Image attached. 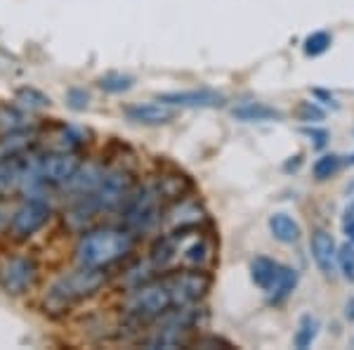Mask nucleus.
I'll return each mask as SVG.
<instances>
[{
  "label": "nucleus",
  "instance_id": "f257e3e1",
  "mask_svg": "<svg viewBox=\"0 0 354 350\" xmlns=\"http://www.w3.org/2000/svg\"><path fill=\"white\" fill-rule=\"evenodd\" d=\"M215 263V242L201 225L165 232L151 246L149 265L156 272L170 270H210Z\"/></svg>",
  "mask_w": 354,
  "mask_h": 350
},
{
  "label": "nucleus",
  "instance_id": "f03ea898",
  "mask_svg": "<svg viewBox=\"0 0 354 350\" xmlns=\"http://www.w3.org/2000/svg\"><path fill=\"white\" fill-rule=\"evenodd\" d=\"M135 232L128 227H97L85 232L76 244V261L88 268H109L135 249Z\"/></svg>",
  "mask_w": 354,
  "mask_h": 350
},
{
  "label": "nucleus",
  "instance_id": "7ed1b4c3",
  "mask_svg": "<svg viewBox=\"0 0 354 350\" xmlns=\"http://www.w3.org/2000/svg\"><path fill=\"white\" fill-rule=\"evenodd\" d=\"M175 308H180V303H177V294L165 272H161V277L137 284L123 303L125 315L142 324L156 322L158 317L168 315Z\"/></svg>",
  "mask_w": 354,
  "mask_h": 350
},
{
  "label": "nucleus",
  "instance_id": "20e7f679",
  "mask_svg": "<svg viewBox=\"0 0 354 350\" xmlns=\"http://www.w3.org/2000/svg\"><path fill=\"white\" fill-rule=\"evenodd\" d=\"M205 322V313L201 308L185 306V308H175L168 315L156 320V326L151 329V334L145 338L147 348H180V346H189L192 336L201 329V324Z\"/></svg>",
  "mask_w": 354,
  "mask_h": 350
},
{
  "label": "nucleus",
  "instance_id": "39448f33",
  "mask_svg": "<svg viewBox=\"0 0 354 350\" xmlns=\"http://www.w3.org/2000/svg\"><path fill=\"white\" fill-rule=\"evenodd\" d=\"M163 202L165 194L158 182H149L133 189L128 202L123 204V225L135 234H149L163 218Z\"/></svg>",
  "mask_w": 354,
  "mask_h": 350
},
{
  "label": "nucleus",
  "instance_id": "423d86ee",
  "mask_svg": "<svg viewBox=\"0 0 354 350\" xmlns=\"http://www.w3.org/2000/svg\"><path fill=\"white\" fill-rule=\"evenodd\" d=\"M106 282V272L104 268H88L81 265L73 272H66L64 277H59L50 289L48 296V308L53 310H64L73 303L83 301V298L97 294V291L104 286Z\"/></svg>",
  "mask_w": 354,
  "mask_h": 350
},
{
  "label": "nucleus",
  "instance_id": "0eeeda50",
  "mask_svg": "<svg viewBox=\"0 0 354 350\" xmlns=\"http://www.w3.org/2000/svg\"><path fill=\"white\" fill-rule=\"evenodd\" d=\"M78 168H81V159L71 149H57V152H50L45 157H33L28 189L66 185Z\"/></svg>",
  "mask_w": 354,
  "mask_h": 350
},
{
  "label": "nucleus",
  "instance_id": "6e6552de",
  "mask_svg": "<svg viewBox=\"0 0 354 350\" xmlns=\"http://www.w3.org/2000/svg\"><path fill=\"white\" fill-rule=\"evenodd\" d=\"M50 216H53V209L48 202H43L41 197L28 199L15 211L12 220H10V234L15 239H28L50 220Z\"/></svg>",
  "mask_w": 354,
  "mask_h": 350
},
{
  "label": "nucleus",
  "instance_id": "1a4fd4ad",
  "mask_svg": "<svg viewBox=\"0 0 354 350\" xmlns=\"http://www.w3.org/2000/svg\"><path fill=\"white\" fill-rule=\"evenodd\" d=\"M36 279H38V268L31 258L17 256L0 265V286L10 296L26 294L36 284Z\"/></svg>",
  "mask_w": 354,
  "mask_h": 350
},
{
  "label": "nucleus",
  "instance_id": "9d476101",
  "mask_svg": "<svg viewBox=\"0 0 354 350\" xmlns=\"http://www.w3.org/2000/svg\"><path fill=\"white\" fill-rule=\"evenodd\" d=\"M205 222V211L196 199L189 197H180L175 199L170 206H165L161 225L168 229H182V227H196Z\"/></svg>",
  "mask_w": 354,
  "mask_h": 350
},
{
  "label": "nucleus",
  "instance_id": "9b49d317",
  "mask_svg": "<svg viewBox=\"0 0 354 350\" xmlns=\"http://www.w3.org/2000/svg\"><path fill=\"white\" fill-rule=\"evenodd\" d=\"M31 161L33 157H8L0 159V194L15 192V189H28L31 185Z\"/></svg>",
  "mask_w": 354,
  "mask_h": 350
},
{
  "label": "nucleus",
  "instance_id": "f8f14e48",
  "mask_svg": "<svg viewBox=\"0 0 354 350\" xmlns=\"http://www.w3.org/2000/svg\"><path fill=\"white\" fill-rule=\"evenodd\" d=\"M310 249H312V258L317 263V268L322 270L326 277L333 274L335 265H338V246H335V239L328 229H314L312 239H310Z\"/></svg>",
  "mask_w": 354,
  "mask_h": 350
},
{
  "label": "nucleus",
  "instance_id": "ddd939ff",
  "mask_svg": "<svg viewBox=\"0 0 354 350\" xmlns=\"http://www.w3.org/2000/svg\"><path fill=\"white\" fill-rule=\"evenodd\" d=\"M170 107H192V109H215L225 105V97L215 90H185V93H165L158 97Z\"/></svg>",
  "mask_w": 354,
  "mask_h": 350
},
{
  "label": "nucleus",
  "instance_id": "4468645a",
  "mask_svg": "<svg viewBox=\"0 0 354 350\" xmlns=\"http://www.w3.org/2000/svg\"><path fill=\"white\" fill-rule=\"evenodd\" d=\"M173 107L165 102H145V105H133L125 109V116L142 125H163L173 119Z\"/></svg>",
  "mask_w": 354,
  "mask_h": 350
},
{
  "label": "nucleus",
  "instance_id": "2eb2a0df",
  "mask_svg": "<svg viewBox=\"0 0 354 350\" xmlns=\"http://www.w3.org/2000/svg\"><path fill=\"white\" fill-rule=\"evenodd\" d=\"M283 270H286V265L277 263L274 258L258 256L253 263H250V277H253V282L258 284L262 291H267V294H270L274 286L281 282Z\"/></svg>",
  "mask_w": 354,
  "mask_h": 350
},
{
  "label": "nucleus",
  "instance_id": "dca6fc26",
  "mask_svg": "<svg viewBox=\"0 0 354 350\" xmlns=\"http://www.w3.org/2000/svg\"><path fill=\"white\" fill-rule=\"evenodd\" d=\"M270 232L281 244H295L300 239V225L288 213H274L270 218Z\"/></svg>",
  "mask_w": 354,
  "mask_h": 350
},
{
  "label": "nucleus",
  "instance_id": "f3484780",
  "mask_svg": "<svg viewBox=\"0 0 354 350\" xmlns=\"http://www.w3.org/2000/svg\"><path fill=\"white\" fill-rule=\"evenodd\" d=\"M234 116L239 121H277V119H281V112L274 107L260 105V102H245V105L234 109Z\"/></svg>",
  "mask_w": 354,
  "mask_h": 350
},
{
  "label": "nucleus",
  "instance_id": "a211bd4d",
  "mask_svg": "<svg viewBox=\"0 0 354 350\" xmlns=\"http://www.w3.org/2000/svg\"><path fill=\"white\" fill-rule=\"evenodd\" d=\"M295 286H298V272H295L293 268H286V270H283L281 282H279L270 291V303H272V306H281V303L286 301L290 294H293Z\"/></svg>",
  "mask_w": 354,
  "mask_h": 350
},
{
  "label": "nucleus",
  "instance_id": "6ab92c4d",
  "mask_svg": "<svg viewBox=\"0 0 354 350\" xmlns=\"http://www.w3.org/2000/svg\"><path fill=\"white\" fill-rule=\"evenodd\" d=\"M340 157H335V154H324V157H319L317 161L312 166V173L317 180H328V177H333L335 173L340 170Z\"/></svg>",
  "mask_w": 354,
  "mask_h": 350
},
{
  "label": "nucleus",
  "instance_id": "aec40b11",
  "mask_svg": "<svg viewBox=\"0 0 354 350\" xmlns=\"http://www.w3.org/2000/svg\"><path fill=\"white\" fill-rule=\"evenodd\" d=\"M317 334H319V320L312 317V315H305V317L300 320L298 334H295V348L312 346V341L317 338Z\"/></svg>",
  "mask_w": 354,
  "mask_h": 350
},
{
  "label": "nucleus",
  "instance_id": "412c9836",
  "mask_svg": "<svg viewBox=\"0 0 354 350\" xmlns=\"http://www.w3.org/2000/svg\"><path fill=\"white\" fill-rule=\"evenodd\" d=\"M330 48V36L326 31H317L312 36H307L305 41V55L307 57H319Z\"/></svg>",
  "mask_w": 354,
  "mask_h": 350
},
{
  "label": "nucleus",
  "instance_id": "4be33fe9",
  "mask_svg": "<svg viewBox=\"0 0 354 350\" xmlns=\"http://www.w3.org/2000/svg\"><path fill=\"white\" fill-rule=\"evenodd\" d=\"M338 268L347 282H354V246L345 244L338 249Z\"/></svg>",
  "mask_w": 354,
  "mask_h": 350
},
{
  "label": "nucleus",
  "instance_id": "5701e85b",
  "mask_svg": "<svg viewBox=\"0 0 354 350\" xmlns=\"http://www.w3.org/2000/svg\"><path fill=\"white\" fill-rule=\"evenodd\" d=\"M133 85V78L121 76V73H109V76L100 78V88L106 90V93H123Z\"/></svg>",
  "mask_w": 354,
  "mask_h": 350
},
{
  "label": "nucleus",
  "instance_id": "b1692460",
  "mask_svg": "<svg viewBox=\"0 0 354 350\" xmlns=\"http://www.w3.org/2000/svg\"><path fill=\"white\" fill-rule=\"evenodd\" d=\"M17 100L21 102V107H28V109H43L50 105V100L41 93H36V90H21L19 97Z\"/></svg>",
  "mask_w": 354,
  "mask_h": 350
},
{
  "label": "nucleus",
  "instance_id": "393cba45",
  "mask_svg": "<svg viewBox=\"0 0 354 350\" xmlns=\"http://www.w3.org/2000/svg\"><path fill=\"white\" fill-rule=\"evenodd\" d=\"M298 114L302 121H322L324 119V109H319L317 105H312V102H302Z\"/></svg>",
  "mask_w": 354,
  "mask_h": 350
},
{
  "label": "nucleus",
  "instance_id": "a878e982",
  "mask_svg": "<svg viewBox=\"0 0 354 350\" xmlns=\"http://www.w3.org/2000/svg\"><path fill=\"white\" fill-rule=\"evenodd\" d=\"M305 133L310 135V137H314V145L317 147H324L326 145V130H314V128H305Z\"/></svg>",
  "mask_w": 354,
  "mask_h": 350
},
{
  "label": "nucleus",
  "instance_id": "bb28decb",
  "mask_svg": "<svg viewBox=\"0 0 354 350\" xmlns=\"http://www.w3.org/2000/svg\"><path fill=\"white\" fill-rule=\"evenodd\" d=\"M345 234L354 244V213H347V218H345Z\"/></svg>",
  "mask_w": 354,
  "mask_h": 350
},
{
  "label": "nucleus",
  "instance_id": "cd10ccee",
  "mask_svg": "<svg viewBox=\"0 0 354 350\" xmlns=\"http://www.w3.org/2000/svg\"><path fill=\"white\" fill-rule=\"evenodd\" d=\"M345 315H347V317H350V320H354V301H352V303H347Z\"/></svg>",
  "mask_w": 354,
  "mask_h": 350
},
{
  "label": "nucleus",
  "instance_id": "c85d7f7f",
  "mask_svg": "<svg viewBox=\"0 0 354 350\" xmlns=\"http://www.w3.org/2000/svg\"><path fill=\"white\" fill-rule=\"evenodd\" d=\"M350 164H354V154H352V159H350Z\"/></svg>",
  "mask_w": 354,
  "mask_h": 350
}]
</instances>
